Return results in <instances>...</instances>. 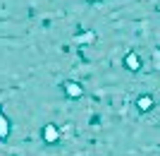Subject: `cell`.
I'll return each mask as SVG.
<instances>
[{
    "instance_id": "1",
    "label": "cell",
    "mask_w": 160,
    "mask_h": 156,
    "mask_svg": "<svg viewBox=\"0 0 160 156\" xmlns=\"http://www.w3.org/2000/svg\"><path fill=\"white\" fill-rule=\"evenodd\" d=\"M43 132H46V142H55V139H58V127H55V125H48Z\"/></svg>"
},
{
    "instance_id": "2",
    "label": "cell",
    "mask_w": 160,
    "mask_h": 156,
    "mask_svg": "<svg viewBox=\"0 0 160 156\" xmlns=\"http://www.w3.org/2000/svg\"><path fill=\"white\" fill-rule=\"evenodd\" d=\"M67 91H69V96H72V99L81 96V87H77V84H67Z\"/></svg>"
},
{
    "instance_id": "3",
    "label": "cell",
    "mask_w": 160,
    "mask_h": 156,
    "mask_svg": "<svg viewBox=\"0 0 160 156\" xmlns=\"http://www.w3.org/2000/svg\"><path fill=\"white\" fill-rule=\"evenodd\" d=\"M7 130H10V122L5 118H0V137H7Z\"/></svg>"
},
{
    "instance_id": "4",
    "label": "cell",
    "mask_w": 160,
    "mask_h": 156,
    "mask_svg": "<svg viewBox=\"0 0 160 156\" xmlns=\"http://www.w3.org/2000/svg\"><path fill=\"white\" fill-rule=\"evenodd\" d=\"M129 67H139V58H136V55H129Z\"/></svg>"
},
{
    "instance_id": "5",
    "label": "cell",
    "mask_w": 160,
    "mask_h": 156,
    "mask_svg": "<svg viewBox=\"0 0 160 156\" xmlns=\"http://www.w3.org/2000/svg\"><path fill=\"white\" fill-rule=\"evenodd\" d=\"M139 106H141V108H148V106H151V101H148V99H141Z\"/></svg>"
}]
</instances>
